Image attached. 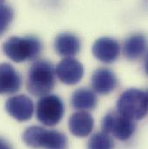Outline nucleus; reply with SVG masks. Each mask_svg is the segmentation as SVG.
Returning a JSON list of instances; mask_svg holds the SVG:
<instances>
[{
	"mask_svg": "<svg viewBox=\"0 0 148 149\" xmlns=\"http://www.w3.org/2000/svg\"><path fill=\"white\" fill-rule=\"evenodd\" d=\"M101 127L103 132L124 141L133 136L136 124L134 120L122 115L118 111H112L108 113L102 119Z\"/></svg>",
	"mask_w": 148,
	"mask_h": 149,
	"instance_id": "obj_6",
	"label": "nucleus"
},
{
	"mask_svg": "<svg viewBox=\"0 0 148 149\" xmlns=\"http://www.w3.org/2000/svg\"><path fill=\"white\" fill-rule=\"evenodd\" d=\"M22 86V76L10 63L0 64V95L17 93Z\"/></svg>",
	"mask_w": 148,
	"mask_h": 149,
	"instance_id": "obj_11",
	"label": "nucleus"
},
{
	"mask_svg": "<svg viewBox=\"0 0 148 149\" xmlns=\"http://www.w3.org/2000/svg\"><path fill=\"white\" fill-rule=\"evenodd\" d=\"M56 68L47 60L35 61L27 75L26 87L34 96H43L50 93L56 84Z\"/></svg>",
	"mask_w": 148,
	"mask_h": 149,
	"instance_id": "obj_1",
	"label": "nucleus"
},
{
	"mask_svg": "<svg viewBox=\"0 0 148 149\" xmlns=\"http://www.w3.org/2000/svg\"><path fill=\"white\" fill-rule=\"evenodd\" d=\"M148 95L147 91L132 88L124 91L117 100V111L133 120H140L147 113Z\"/></svg>",
	"mask_w": 148,
	"mask_h": 149,
	"instance_id": "obj_4",
	"label": "nucleus"
},
{
	"mask_svg": "<svg viewBox=\"0 0 148 149\" xmlns=\"http://www.w3.org/2000/svg\"><path fill=\"white\" fill-rule=\"evenodd\" d=\"M92 52L99 61L104 63H112L120 56V45L113 38L100 37L94 42L92 47Z\"/></svg>",
	"mask_w": 148,
	"mask_h": 149,
	"instance_id": "obj_9",
	"label": "nucleus"
},
{
	"mask_svg": "<svg viewBox=\"0 0 148 149\" xmlns=\"http://www.w3.org/2000/svg\"><path fill=\"white\" fill-rule=\"evenodd\" d=\"M42 44L34 36L11 37L3 44L5 56L15 63H24L36 59L42 52Z\"/></svg>",
	"mask_w": 148,
	"mask_h": 149,
	"instance_id": "obj_2",
	"label": "nucleus"
},
{
	"mask_svg": "<svg viewBox=\"0 0 148 149\" xmlns=\"http://www.w3.org/2000/svg\"><path fill=\"white\" fill-rule=\"evenodd\" d=\"M64 109V104L58 95L48 94L41 96L37 102L36 115L42 124L53 127L62 120Z\"/></svg>",
	"mask_w": 148,
	"mask_h": 149,
	"instance_id": "obj_5",
	"label": "nucleus"
},
{
	"mask_svg": "<svg viewBox=\"0 0 148 149\" xmlns=\"http://www.w3.org/2000/svg\"><path fill=\"white\" fill-rule=\"evenodd\" d=\"M0 149H13L12 146L3 137H0Z\"/></svg>",
	"mask_w": 148,
	"mask_h": 149,
	"instance_id": "obj_18",
	"label": "nucleus"
},
{
	"mask_svg": "<svg viewBox=\"0 0 148 149\" xmlns=\"http://www.w3.org/2000/svg\"><path fill=\"white\" fill-rule=\"evenodd\" d=\"M4 2V0H0V4H2Z\"/></svg>",
	"mask_w": 148,
	"mask_h": 149,
	"instance_id": "obj_19",
	"label": "nucleus"
},
{
	"mask_svg": "<svg viewBox=\"0 0 148 149\" xmlns=\"http://www.w3.org/2000/svg\"><path fill=\"white\" fill-rule=\"evenodd\" d=\"M26 146L32 148L67 149L68 139L64 134L42 127L31 126L26 128L22 137Z\"/></svg>",
	"mask_w": 148,
	"mask_h": 149,
	"instance_id": "obj_3",
	"label": "nucleus"
},
{
	"mask_svg": "<svg viewBox=\"0 0 148 149\" xmlns=\"http://www.w3.org/2000/svg\"><path fill=\"white\" fill-rule=\"evenodd\" d=\"M147 39L142 34H133L128 37L123 46L124 56L128 60H137L146 52Z\"/></svg>",
	"mask_w": 148,
	"mask_h": 149,
	"instance_id": "obj_15",
	"label": "nucleus"
},
{
	"mask_svg": "<svg viewBox=\"0 0 148 149\" xmlns=\"http://www.w3.org/2000/svg\"><path fill=\"white\" fill-rule=\"evenodd\" d=\"M14 17L12 8L6 4H0V37L8 30Z\"/></svg>",
	"mask_w": 148,
	"mask_h": 149,
	"instance_id": "obj_17",
	"label": "nucleus"
},
{
	"mask_svg": "<svg viewBox=\"0 0 148 149\" xmlns=\"http://www.w3.org/2000/svg\"><path fill=\"white\" fill-rule=\"evenodd\" d=\"M54 47L59 56L73 57L80 52L81 41L79 37L72 33H61L56 37Z\"/></svg>",
	"mask_w": 148,
	"mask_h": 149,
	"instance_id": "obj_13",
	"label": "nucleus"
},
{
	"mask_svg": "<svg viewBox=\"0 0 148 149\" xmlns=\"http://www.w3.org/2000/svg\"><path fill=\"white\" fill-rule=\"evenodd\" d=\"M88 149H114V142L109 134L103 131L99 132L90 137Z\"/></svg>",
	"mask_w": 148,
	"mask_h": 149,
	"instance_id": "obj_16",
	"label": "nucleus"
},
{
	"mask_svg": "<svg viewBox=\"0 0 148 149\" xmlns=\"http://www.w3.org/2000/svg\"><path fill=\"white\" fill-rule=\"evenodd\" d=\"M97 95L94 90L88 88H80L73 93L71 104L74 109L81 111L93 110L97 106Z\"/></svg>",
	"mask_w": 148,
	"mask_h": 149,
	"instance_id": "obj_14",
	"label": "nucleus"
},
{
	"mask_svg": "<svg viewBox=\"0 0 148 149\" xmlns=\"http://www.w3.org/2000/svg\"><path fill=\"white\" fill-rule=\"evenodd\" d=\"M94 126L93 116L87 111H78L74 113L69 119V127L70 133L80 138L88 136Z\"/></svg>",
	"mask_w": 148,
	"mask_h": 149,
	"instance_id": "obj_12",
	"label": "nucleus"
},
{
	"mask_svg": "<svg viewBox=\"0 0 148 149\" xmlns=\"http://www.w3.org/2000/svg\"><path fill=\"white\" fill-rule=\"evenodd\" d=\"M56 74L59 80L67 85H74L83 77L84 68L74 57H65L56 68Z\"/></svg>",
	"mask_w": 148,
	"mask_h": 149,
	"instance_id": "obj_8",
	"label": "nucleus"
},
{
	"mask_svg": "<svg viewBox=\"0 0 148 149\" xmlns=\"http://www.w3.org/2000/svg\"><path fill=\"white\" fill-rule=\"evenodd\" d=\"M118 79L114 72L108 68H99L92 74L91 85L94 92L107 95L112 93L118 86Z\"/></svg>",
	"mask_w": 148,
	"mask_h": 149,
	"instance_id": "obj_10",
	"label": "nucleus"
},
{
	"mask_svg": "<svg viewBox=\"0 0 148 149\" xmlns=\"http://www.w3.org/2000/svg\"><path fill=\"white\" fill-rule=\"evenodd\" d=\"M6 112L17 121H27L34 113V103L25 95H17L10 97L5 103Z\"/></svg>",
	"mask_w": 148,
	"mask_h": 149,
	"instance_id": "obj_7",
	"label": "nucleus"
}]
</instances>
